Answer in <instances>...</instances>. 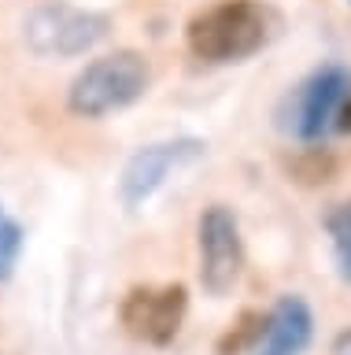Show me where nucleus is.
<instances>
[{
    "label": "nucleus",
    "mask_w": 351,
    "mask_h": 355,
    "mask_svg": "<svg viewBox=\"0 0 351 355\" xmlns=\"http://www.w3.org/2000/svg\"><path fill=\"white\" fill-rule=\"evenodd\" d=\"M244 270V244L233 211L215 204L200 218V282L211 296H226Z\"/></svg>",
    "instance_id": "39448f33"
},
{
    "label": "nucleus",
    "mask_w": 351,
    "mask_h": 355,
    "mask_svg": "<svg viewBox=\"0 0 351 355\" xmlns=\"http://www.w3.org/2000/svg\"><path fill=\"white\" fill-rule=\"evenodd\" d=\"M325 230H329V241H333V252H336V270L344 282H351V200L329 211Z\"/></svg>",
    "instance_id": "1a4fd4ad"
},
{
    "label": "nucleus",
    "mask_w": 351,
    "mask_h": 355,
    "mask_svg": "<svg viewBox=\"0 0 351 355\" xmlns=\"http://www.w3.org/2000/svg\"><path fill=\"white\" fill-rule=\"evenodd\" d=\"M351 100V67L322 63L296 85L281 104V130L300 141H322L336 126L340 111Z\"/></svg>",
    "instance_id": "20e7f679"
},
{
    "label": "nucleus",
    "mask_w": 351,
    "mask_h": 355,
    "mask_svg": "<svg viewBox=\"0 0 351 355\" xmlns=\"http://www.w3.org/2000/svg\"><path fill=\"white\" fill-rule=\"evenodd\" d=\"M336 130H340V133H351V100L344 104V111H340V119H336Z\"/></svg>",
    "instance_id": "9b49d317"
},
{
    "label": "nucleus",
    "mask_w": 351,
    "mask_h": 355,
    "mask_svg": "<svg viewBox=\"0 0 351 355\" xmlns=\"http://www.w3.org/2000/svg\"><path fill=\"white\" fill-rule=\"evenodd\" d=\"M278 15L262 0H215L189 22V49L204 63H240L267 49Z\"/></svg>",
    "instance_id": "f257e3e1"
},
{
    "label": "nucleus",
    "mask_w": 351,
    "mask_h": 355,
    "mask_svg": "<svg viewBox=\"0 0 351 355\" xmlns=\"http://www.w3.org/2000/svg\"><path fill=\"white\" fill-rule=\"evenodd\" d=\"M204 144L200 141H167V144H152V148H141L134 159L126 163L123 171V200L129 207L145 204V200L156 193V189L167 182L170 171L200 159Z\"/></svg>",
    "instance_id": "0eeeda50"
},
{
    "label": "nucleus",
    "mask_w": 351,
    "mask_h": 355,
    "mask_svg": "<svg viewBox=\"0 0 351 355\" xmlns=\"http://www.w3.org/2000/svg\"><path fill=\"white\" fill-rule=\"evenodd\" d=\"M185 296L181 285H167V288H134L123 307H118V318L129 337L145 340V344H170L181 329L185 318Z\"/></svg>",
    "instance_id": "423d86ee"
},
{
    "label": "nucleus",
    "mask_w": 351,
    "mask_h": 355,
    "mask_svg": "<svg viewBox=\"0 0 351 355\" xmlns=\"http://www.w3.org/2000/svg\"><path fill=\"white\" fill-rule=\"evenodd\" d=\"M19 252H23V230H19V222L8 218L4 207H0V282L12 277Z\"/></svg>",
    "instance_id": "9d476101"
},
{
    "label": "nucleus",
    "mask_w": 351,
    "mask_h": 355,
    "mask_svg": "<svg viewBox=\"0 0 351 355\" xmlns=\"http://www.w3.org/2000/svg\"><path fill=\"white\" fill-rule=\"evenodd\" d=\"M340 355H351V333H348V337H340Z\"/></svg>",
    "instance_id": "f8f14e48"
},
{
    "label": "nucleus",
    "mask_w": 351,
    "mask_h": 355,
    "mask_svg": "<svg viewBox=\"0 0 351 355\" xmlns=\"http://www.w3.org/2000/svg\"><path fill=\"white\" fill-rule=\"evenodd\" d=\"M148 82H152V71L141 52L123 49V52L100 55L71 82L67 107L82 119H104L111 111H123L134 100H141Z\"/></svg>",
    "instance_id": "f03ea898"
},
{
    "label": "nucleus",
    "mask_w": 351,
    "mask_h": 355,
    "mask_svg": "<svg viewBox=\"0 0 351 355\" xmlns=\"http://www.w3.org/2000/svg\"><path fill=\"white\" fill-rule=\"evenodd\" d=\"M107 30H111V19L100 11L74 8L67 0H45L26 15L23 41L41 60H74L96 49L107 37Z\"/></svg>",
    "instance_id": "7ed1b4c3"
},
{
    "label": "nucleus",
    "mask_w": 351,
    "mask_h": 355,
    "mask_svg": "<svg viewBox=\"0 0 351 355\" xmlns=\"http://www.w3.org/2000/svg\"><path fill=\"white\" fill-rule=\"evenodd\" d=\"M314 333L311 307L300 296H281L262 322L255 355H303Z\"/></svg>",
    "instance_id": "6e6552de"
}]
</instances>
